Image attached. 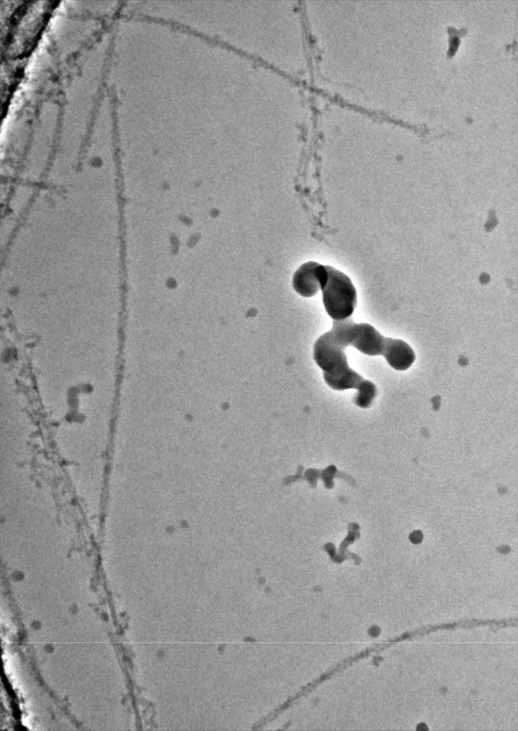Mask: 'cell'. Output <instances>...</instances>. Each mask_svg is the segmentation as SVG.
<instances>
[{"label": "cell", "instance_id": "cell-1", "mask_svg": "<svg viewBox=\"0 0 518 731\" xmlns=\"http://www.w3.org/2000/svg\"><path fill=\"white\" fill-rule=\"evenodd\" d=\"M327 338L345 349L352 346L370 356H382L396 370H406L414 363L415 353L405 341L382 336L372 325L355 323L352 318L333 321Z\"/></svg>", "mask_w": 518, "mask_h": 731}, {"label": "cell", "instance_id": "cell-2", "mask_svg": "<svg viewBox=\"0 0 518 731\" xmlns=\"http://www.w3.org/2000/svg\"><path fill=\"white\" fill-rule=\"evenodd\" d=\"M345 350L323 334L314 344L313 358L323 370L324 380L330 388L340 391L357 390L354 403L360 408H367L377 395V388L372 381L350 367Z\"/></svg>", "mask_w": 518, "mask_h": 731}, {"label": "cell", "instance_id": "cell-3", "mask_svg": "<svg viewBox=\"0 0 518 731\" xmlns=\"http://www.w3.org/2000/svg\"><path fill=\"white\" fill-rule=\"evenodd\" d=\"M327 282L322 289L323 303L333 321L351 317L357 306V291L350 278L342 272L325 266Z\"/></svg>", "mask_w": 518, "mask_h": 731}, {"label": "cell", "instance_id": "cell-4", "mask_svg": "<svg viewBox=\"0 0 518 731\" xmlns=\"http://www.w3.org/2000/svg\"><path fill=\"white\" fill-rule=\"evenodd\" d=\"M327 280L325 266L309 261L302 264L295 272L293 287L300 296L310 298L322 291Z\"/></svg>", "mask_w": 518, "mask_h": 731}]
</instances>
